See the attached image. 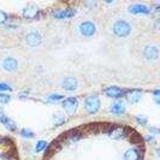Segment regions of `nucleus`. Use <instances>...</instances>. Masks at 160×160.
<instances>
[{
  "label": "nucleus",
  "mask_w": 160,
  "mask_h": 160,
  "mask_svg": "<svg viewBox=\"0 0 160 160\" xmlns=\"http://www.w3.org/2000/svg\"><path fill=\"white\" fill-rule=\"evenodd\" d=\"M110 111H111L113 114L119 116V114H123V113L125 112V106L123 104V101H114V102L111 105V107H110Z\"/></svg>",
  "instance_id": "nucleus-14"
},
{
  "label": "nucleus",
  "mask_w": 160,
  "mask_h": 160,
  "mask_svg": "<svg viewBox=\"0 0 160 160\" xmlns=\"http://www.w3.org/2000/svg\"><path fill=\"white\" fill-rule=\"evenodd\" d=\"M17 66H18L17 60L15 59V58H11V57L5 58L4 62H2V68H4L5 71H8V72L15 71V70L17 69Z\"/></svg>",
  "instance_id": "nucleus-9"
},
{
  "label": "nucleus",
  "mask_w": 160,
  "mask_h": 160,
  "mask_svg": "<svg viewBox=\"0 0 160 160\" xmlns=\"http://www.w3.org/2000/svg\"><path fill=\"white\" fill-rule=\"evenodd\" d=\"M84 108L90 114H94L100 110V100L98 96H88L84 101Z\"/></svg>",
  "instance_id": "nucleus-2"
},
{
  "label": "nucleus",
  "mask_w": 160,
  "mask_h": 160,
  "mask_svg": "<svg viewBox=\"0 0 160 160\" xmlns=\"http://www.w3.org/2000/svg\"><path fill=\"white\" fill-rule=\"evenodd\" d=\"M6 90H11V87L8 86V84L0 83V92H6Z\"/></svg>",
  "instance_id": "nucleus-25"
},
{
  "label": "nucleus",
  "mask_w": 160,
  "mask_h": 160,
  "mask_svg": "<svg viewBox=\"0 0 160 160\" xmlns=\"http://www.w3.org/2000/svg\"><path fill=\"white\" fill-rule=\"evenodd\" d=\"M108 134L112 138L119 140V138H123L125 136H129V129L123 127V125H114V127H111Z\"/></svg>",
  "instance_id": "nucleus-3"
},
{
  "label": "nucleus",
  "mask_w": 160,
  "mask_h": 160,
  "mask_svg": "<svg viewBox=\"0 0 160 160\" xmlns=\"http://www.w3.org/2000/svg\"><path fill=\"white\" fill-rule=\"evenodd\" d=\"M11 100V96L8 94H0V102L1 104H8V101Z\"/></svg>",
  "instance_id": "nucleus-22"
},
{
  "label": "nucleus",
  "mask_w": 160,
  "mask_h": 160,
  "mask_svg": "<svg viewBox=\"0 0 160 160\" xmlns=\"http://www.w3.org/2000/svg\"><path fill=\"white\" fill-rule=\"evenodd\" d=\"M38 13H39V8H38V6H35L34 4L27 5V8L23 10V16L25 18H29V19L35 18V17L38 16Z\"/></svg>",
  "instance_id": "nucleus-10"
},
{
  "label": "nucleus",
  "mask_w": 160,
  "mask_h": 160,
  "mask_svg": "<svg viewBox=\"0 0 160 160\" xmlns=\"http://www.w3.org/2000/svg\"><path fill=\"white\" fill-rule=\"evenodd\" d=\"M136 122L138 124H141V125H146L147 124V118H144V117H141V116H137L136 117Z\"/></svg>",
  "instance_id": "nucleus-23"
},
{
  "label": "nucleus",
  "mask_w": 160,
  "mask_h": 160,
  "mask_svg": "<svg viewBox=\"0 0 160 160\" xmlns=\"http://www.w3.org/2000/svg\"><path fill=\"white\" fill-rule=\"evenodd\" d=\"M104 93L107 96H110V98L117 99V98H120V96L124 94V90L118 88V87H116V86H112V87H107L104 90Z\"/></svg>",
  "instance_id": "nucleus-11"
},
{
  "label": "nucleus",
  "mask_w": 160,
  "mask_h": 160,
  "mask_svg": "<svg viewBox=\"0 0 160 160\" xmlns=\"http://www.w3.org/2000/svg\"><path fill=\"white\" fill-rule=\"evenodd\" d=\"M4 124H5V127L10 130V131H13L15 129H16V124H15V122L12 119H10V118H8L6 117V119L4 120Z\"/></svg>",
  "instance_id": "nucleus-18"
},
{
  "label": "nucleus",
  "mask_w": 160,
  "mask_h": 160,
  "mask_svg": "<svg viewBox=\"0 0 160 160\" xmlns=\"http://www.w3.org/2000/svg\"><path fill=\"white\" fill-rule=\"evenodd\" d=\"M96 32V28H95V24L90 21H86V22H82L80 24V32L86 36V38H90L93 36Z\"/></svg>",
  "instance_id": "nucleus-4"
},
{
  "label": "nucleus",
  "mask_w": 160,
  "mask_h": 160,
  "mask_svg": "<svg viewBox=\"0 0 160 160\" xmlns=\"http://www.w3.org/2000/svg\"><path fill=\"white\" fill-rule=\"evenodd\" d=\"M129 12L132 15H148L151 12V8L143 4H135L129 6Z\"/></svg>",
  "instance_id": "nucleus-6"
},
{
  "label": "nucleus",
  "mask_w": 160,
  "mask_h": 160,
  "mask_svg": "<svg viewBox=\"0 0 160 160\" xmlns=\"http://www.w3.org/2000/svg\"><path fill=\"white\" fill-rule=\"evenodd\" d=\"M127 100H128V102L130 104H135L140 99H141V92H138V90H130L127 93Z\"/></svg>",
  "instance_id": "nucleus-16"
},
{
  "label": "nucleus",
  "mask_w": 160,
  "mask_h": 160,
  "mask_svg": "<svg viewBox=\"0 0 160 160\" xmlns=\"http://www.w3.org/2000/svg\"><path fill=\"white\" fill-rule=\"evenodd\" d=\"M131 32V27L125 21H117L113 24V32L118 38H125Z\"/></svg>",
  "instance_id": "nucleus-1"
},
{
  "label": "nucleus",
  "mask_w": 160,
  "mask_h": 160,
  "mask_svg": "<svg viewBox=\"0 0 160 160\" xmlns=\"http://www.w3.org/2000/svg\"><path fill=\"white\" fill-rule=\"evenodd\" d=\"M158 56H159V51H158L157 46H148V47H146V49H144V57L147 59L155 60V59H158Z\"/></svg>",
  "instance_id": "nucleus-12"
},
{
  "label": "nucleus",
  "mask_w": 160,
  "mask_h": 160,
  "mask_svg": "<svg viewBox=\"0 0 160 160\" xmlns=\"http://www.w3.org/2000/svg\"><path fill=\"white\" fill-rule=\"evenodd\" d=\"M141 153L136 148H130L124 154V160H141Z\"/></svg>",
  "instance_id": "nucleus-15"
},
{
  "label": "nucleus",
  "mask_w": 160,
  "mask_h": 160,
  "mask_svg": "<svg viewBox=\"0 0 160 160\" xmlns=\"http://www.w3.org/2000/svg\"><path fill=\"white\" fill-rule=\"evenodd\" d=\"M62 86H63V88L65 90L71 92V90H75V89L77 88V81H76V78H73V77H68V78H65L62 82Z\"/></svg>",
  "instance_id": "nucleus-13"
},
{
  "label": "nucleus",
  "mask_w": 160,
  "mask_h": 160,
  "mask_svg": "<svg viewBox=\"0 0 160 160\" xmlns=\"http://www.w3.org/2000/svg\"><path fill=\"white\" fill-rule=\"evenodd\" d=\"M63 106H64V110L69 113H73L77 110V106H78V101L76 98H68L64 99L63 101Z\"/></svg>",
  "instance_id": "nucleus-7"
},
{
  "label": "nucleus",
  "mask_w": 160,
  "mask_h": 160,
  "mask_svg": "<svg viewBox=\"0 0 160 160\" xmlns=\"http://www.w3.org/2000/svg\"><path fill=\"white\" fill-rule=\"evenodd\" d=\"M63 99H64V96L60 95V94H53V95L48 96L49 101H59V100H63Z\"/></svg>",
  "instance_id": "nucleus-21"
},
{
  "label": "nucleus",
  "mask_w": 160,
  "mask_h": 160,
  "mask_svg": "<svg viewBox=\"0 0 160 160\" xmlns=\"http://www.w3.org/2000/svg\"><path fill=\"white\" fill-rule=\"evenodd\" d=\"M21 135L23 137H27V138H32L34 136V134H32V131H30L29 129H22V131H21Z\"/></svg>",
  "instance_id": "nucleus-20"
},
{
  "label": "nucleus",
  "mask_w": 160,
  "mask_h": 160,
  "mask_svg": "<svg viewBox=\"0 0 160 160\" xmlns=\"http://www.w3.org/2000/svg\"><path fill=\"white\" fill-rule=\"evenodd\" d=\"M76 15V11L73 8H64V10H59L53 12V16L56 17L57 19H69Z\"/></svg>",
  "instance_id": "nucleus-8"
},
{
  "label": "nucleus",
  "mask_w": 160,
  "mask_h": 160,
  "mask_svg": "<svg viewBox=\"0 0 160 160\" xmlns=\"http://www.w3.org/2000/svg\"><path fill=\"white\" fill-rule=\"evenodd\" d=\"M46 148H47V142H46V141H39V142L36 143V146H35L36 153L42 152V151H45Z\"/></svg>",
  "instance_id": "nucleus-17"
},
{
  "label": "nucleus",
  "mask_w": 160,
  "mask_h": 160,
  "mask_svg": "<svg viewBox=\"0 0 160 160\" xmlns=\"http://www.w3.org/2000/svg\"><path fill=\"white\" fill-rule=\"evenodd\" d=\"M6 21H8V15H6L5 12L0 11V24L4 23V22H6Z\"/></svg>",
  "instance_id": "nucleus-24"
},
{
  "label": "nucleus",
  "mask_w": 160,
  "mask_h": 160,
  "mask_svg": "<svg viewBox=\"0 0 160 160\" xmlns=\"http://www.w3.org/2000/svg\"><path fill=\"white\" fill-rule=\"evenodd\" d=\"M6 119V116L4 114V112H2V110L0 108V122H2L4 123V120Z\"/></svg>",
  "instance_id": "nucleus-26"
},
{
  "label": "nucleus",
  "mask_w": 160,
  "mask_h": 160,
  "mask_svg": "<svg viewBox=\"0 0 160 160\" xmlns=\"http://www.w3.org/2000/svg\"><path fill=\"white\" fill-rule=\"evenodd\" d=\"M65 122V117L63 114H56L54 117H53V123H54V125H60V124H63Z\"/></svg>",
  "instance_id": "nucleus-19"
},
{
  "label": "nucleus",
  "mask_w": 160,
  "mask_h": 160,
  "mask_svg": "<svg viewBox=\"0 0 160 160\" xmlns=\"http://www.w3.org/2000/svg\"><path fill=\"white\" fill-rule=\"evenodd\" d=\"M25 40H27V43H28L29 46H32V47H36V46H39V45L41 43L42 38H41V35H40V32H36V30H32V32L27 35Z\"/></svg>",
  "instance_id": "nucleus-5"
}]
</instances>
